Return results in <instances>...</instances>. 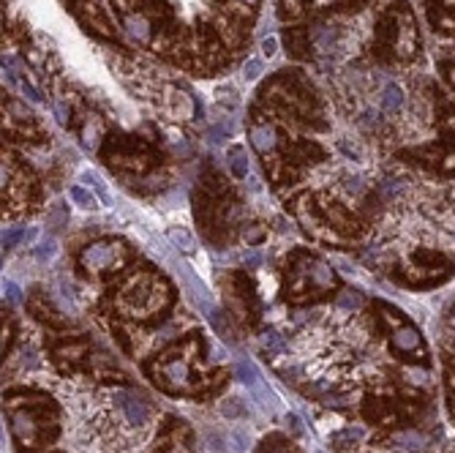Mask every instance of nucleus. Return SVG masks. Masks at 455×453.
<instances>
[{
  "label": "nucleus",
  "mask_w": 455,
  "mask_h": 453,
  "mask_svg": "<svg viewBox=\"0 0 455 453\" xmlns=\"http://www.w3.org/2000/svg\"><path fill=\"white\" fill-rule=\"evenodd\" d=\"M6 415L11 423V434L19 448H41L58 434V410L52 399L41 393H17L6 396Z\"/></svg>",
  "instance_id": "obj_1"
},
{
  "label": "nucleus",
  "mask_w": 455,
  "mask_h": 453,
  "mask_svg": "<svg viewBox=\"0 0 455 453\" xmlns=\"http://www.w3.org/2000/svg\"><path fill=\"white\" fill-rule=\"evenodd\" d=\"M118 303H120V309H123L126 317L147 320V317L161 314L163 309H169L172 292H169V287L163 284L161 279L147 276V273H136V276H131L129 282L120 287Z\"/></svg>",
  "instance_id": "obj_2"
},
{
  "label": "nucleus",
  "mask_w": 455,
  "mask_h": 453,
  "mask_svg": "<svg viewBox=\"0 0 455 453\" xmlns=\"http://www.w3.org/2000/svg\"><path fill=\"white\" fill-rule=\"evenodd\" d=\"M379 309V325L390 341L392 353L406 360V363H423L428 366V347H425L423 333L412 325V320L404 317V312H398L390 303H376Z\"/></svg>",
  "instance_id": "obj_3"
},
{
  "label": "nucleus",
  "mask_w": 455,
  "mask_h": 453,
  "mask_svg": "<svg viewBox=\"0 0 455 453\" xmlns=\"http://www.w3.org/2000/svg\"><path fill=\"white\" fill-rule=\"evenodd\" d=\"M199 353V341L191 339L189 341V353L186 355H161L147 371L153 377V383L159 388L169 390V393H199L205 388V383L196 380L194 371V355Z\"/></svg>",
  "instance_id": "obj_4"
},
{
  "label": "nucleus",
  "mask_w": 455,
  "mask_h": 453,
  "mask_svg": "<svg viewBox=\"0 0 455 453\" xmlns=\"http://www.w3.org/2000/svg\"><path fill=\"white\" fill-rule=\"evenodd\" d=\"M289 279H292V290H287V298L292 303H303L308 298H322L335 290V284H338L330 265L311 254H294Z\"/></svg>",
  "instance_id": "obj_5"
},
{
  "label": "nucleus",
  "mask_w": 455,
  "mask_h": 453,
  "mask_svg": "<svg viewBox=\"0 0 455 453\" xmlns=\"http://www.w3.org/2000/svg\"><path fill=\"white\" fill-rule=\"evenodd\" d=\"M129 254V249L120 240H96L88 249H82L79 254V265L90 273H101V270H115V265H120Z\"/></svg>",
  "instance_id": "obj_6"
},
{
  "label": "nucleus",
  "mask_w": 455,
  "mask_h": 453,
  "mask_svg": "<svg viewBox=\"0 0 455 453\" xmlns=\"http://www.w3.org/2000/svg\"><path fill=\"white\" fill-rule=\"evenodd\" d=\"M115 399V407L120 410L123 421L131 423V426H147L153 421V404L147 401V396H142L139 390H129V388H120L112 393Z\"/></svg>",
  "instance_id": "obj_7"
},
{
  "label": "nucleus",
  "mask_w": 455,
  "mask_h": 453,
  "mask_svg": "<svg viewBox=\"0 0 455 453\" xmlns=\"http://www.w3.org/2000/svg\"><path fill=\"white\" fill-rule=\"evenodd\" d=\"M180 434H186V426H183V421H175L172 418V426H166L161 431V440H159L156 453H191L189 440L186 437L180 440Z\"/></svg>",
  "instance_id": "obj_8"
},
{
  "label": "nucleus",
  "mask_w": 455,
  "mask_h": 453,
  "mask_svg": "<svg viewBox=\"0 0 455 453\" xmlns=\"http://www.w3.org/2000/svg\"><path fill=\"white\" fill-rule=\"evenodd\" d=\"M248 137H251V145L260 151L262 156H267V153L276 151V145H278V131L273 129V126H267V123L251 126V129H248Z\"/></svg>",
  "instance_id": "obj_9"
},
{
  "label": "nucleus",
  "mask_w": 455,
  "mask_h": 453,
  "mask_svg": "<svg viewBox=\"0 0 455 453\" xmlns=\"http://www.w3.org/2000/svg\"><path fill=\"white\" fill-rule=\"evenodd\" d=\"M379 104H382V109H385V112H390V115H398V112L404 109V104H406L404 88H401L398 82H390V85H385V91H382V96H379Z\"/></svg>",
  "instance_id": "obj_10"
},
{
  "label": "nucleus",
  "mask_w": 455,
  "mask_h": 453,
  "mask_svg": "<svg viewBox=\"0 0 455 453\" xmlns=\"http://www.w3.org/2000/svg\"><path fill=\"white\" fill-rule=\"evenodd\" d=\"M227 167H229V172H232V178L243 181V178L248 175V153H246V148L232 145L227 151Z\"/></svg>",
  "instance_id": "obj_11"
},
{
  "label": "nucleus",
  "mask_w": 455,
  "mask_h": 453,
  "mask_svg": "<svg viewBox=\"0 0 455 453\" xmlns=\"http://www.w3.org/2000/svg\"><path fill=\"white\" fill-rule=\"evenodd\" d=\"M126 28H129V33L136 38V41H147L150 38V31H153V22L145 17V14H129L126 17Z\"/></svg>",
  "instance_id": "obj_12"
},
{
  "label": "nucleus",
  "mask_w": 455,
  "mask_h": 453,
  "mask_svg": "<svg viewBox=\"0 0 455 453\" xmlns=\"http://www.w3.org/2000/svg\"><path fill=\"white\" fill-rule=\"evenodd\" d=\"M360 440H362V431L355 429V426H346V429H341V431L333 434V445H335L338 451H344V448H355Z\"/></svg>",
  "instance_id": "obj_13"
},
{
  "label": "nucleus",
  "mask_w": 455,
  "mask_h": 453,
  "mask_svg": "<svg viewBox=\"0 0 455 453\" xmlns=\"http://www.w3.org/2000/svg\"><path fill=\"white\" fill-rule=\"evenodd\" d=\"M257 453H297V451L292 448L289 440H284L281 434H273V437H267V440L262 443Z\"/></svg>",
  "instance_id": "obj_14"
},
{
  "label": "nucleus",
  "mask_w": 455,
  "mask_h": 453,
  "mask_svg": "<svg viewBox=\"0 0 455 453\" xmlns=\"http://www.w3.org/2000/svg\"><path fill=\"white\" fill-rule=\"evenodd\" d=\"M335 306L338 309H344V312H358L360 306H362V295H360L358 290H344L338 292V298H335Z\"/></svg>",
  "instance_id": "obj_15"
},
{
  "label": "nucleus",
  "mask_w": 455,
  "mask_h": 453,
  "mask_svg": "<svg viewBox=\"0 0 455 453\" xmlns=\"http://www.w3.org/2000/svg\"><path fill=\"white\" fill-rule=\"evenodd\" d=\"M169 240L175 246H180L183 252H194V238H191V232L186 227H172L169 229Z\"/></svg>",
  "instance_id": "obj_16"
},
{
  "label": "nucleus",
  "mask_w": 455,
  "mask_h": 453,
  "mask_svg": "<svg viewBox=\"0 0 455 453\" xmlns=\"http://www.w3.org/2000/svg\"><path fill=\"white\" fill-rule=\"evenodd\" d=\"M68 197H71V199H74L79 208H85V210H90V208H96V205H98L96 197L90 194L88 189H82V186H71V189H68Z\"/></svg>",
  "instance_id": "obj_17"
},
{
  "label": "nucleus",
  "mask_w": 455,
  "mask_h": 453,
  "mask_svg": "<svg viewBox=\"0 0 455 453\" xmlns=\"http://www.w3.org/2000/svg\"><path fill=\"white\" fill-rule=\"evenodd\" d=\"M55 252H58V240L49 238V240H41V243L33 249V257L38 259V262H47V259L55 257Z\"/></svg>",
  "instance_id": "obj_18"
},
{
  "label": "nucleus",
  "mask_w": 455,
  "mask_h": 453,
  "mask_svg": "<svg viewBox=\"0 0 455 453\" xmlns=\"http://www.w3.org/2000/svg\"><path fill=\"white\" fill-rule=\"evenodd\" d=\"M82 181H85V183H88V186H90V189H93V192H96V194L101 197V199H104L106 205L112 202V199H109V194H106V189H104V183H101V178H98V175H93V172H82Z\"/></svg>",
  "instance_id": "obj_19"
},
{
  "label": "nucleus",
  "mask_w": 455,
  "mask_h": 453,
  "mask_svg": "<svg viewBox=\"0 0 455 453\" xmlns=\"http://www.w3.org/2000/svg\"><path fill=\"white\" fill-rule=\"evenodd\" d=\"M22 238H25V229H19V227H8V229L3 232V249L11 252Z\"/></svg>",
  "instance_id": "obj_20"
},
{
  "label": "nucleus",
  "mask_w": 455,
  "mask_h": 453,
  "mask_svg": "<svg viewBox=\"0 0 455 453\" xmlns=\"http://www.w3.org/2000/svg\"><path fill=\"white\" fill-rule=\"evenodd\" d=\"M281 347H284V339H281L276 330H270V333H264V336H262V350H264V353H270V355H273V353H278Z\"/></svg>",
  "instance_id": "obj_21"
},
{
  "label": "nucleus",
  "mask_w": 455,
  "mask_h": 453,
  "mask_svg": "<svg viewBox=\"0 0 455 453\" xmlns=\"http://www.w3.org/2000/svg\"><path fill=\"white\" fill-rule=\"evenodd\" d=\"M287 44H289V52H294V55H303V52H305L303 31H289V33H287Z\"/></svg>",
  "instance_id": "obj_22"
},
{
  "label": "nucleus",
  "mask_w": 455,
  "mask_h": 453,
  "mask_svg": "<svg viewBox=\"0 0 455 453\" xmlns=\"http://www.w3.org/2000/svg\"><path fill=\"white\" fill-rule=\"evenodd\" d=\"M262 74V61L260 58H251V61H246L243 66V77H246V82H254V79H260Z\"/></svg>",
  "instance_id": "obj_23"
},
{
  "label": "nucleus",
  "mask_w": 455,
  "mask_h": 453,
  "mask_svg": "<svg viewBox=\"0 0 455 453\" xmlns=\"http://www.w3.org/2000/svg\"><path fill=\"white\" fill-rule=\"evenodd\" d=\"M68 222V210H65V205H52V210H49V227H63Z\"/></svg>",
  "instance_id": "obj_24"
},
{
  "label": "nucleus",
  "mask_w": 455,
  "mask_h": 453,
  "mask_svg": "<svg viewBox=\"0 0 455 453\" xmlns=\"http://www.w3.org/2000/svg\"><path fill=\"white\" fill-rule=\"evenodd\" d=\"M262 55H267V58H276L278 55V38L276 36L262 38Z\"/></svg>",
  "instance_id": "obj_25"
},
{
  "label": "nucleus",
  "mask_w": 455,
  "mask_h": 453,
  "mask_svg": "<svg viewBox=\"0 0 455 453\" xmlns=\"http://www.w3.org/2000/svg\"><path fill=\"white\" fill-rule=\"evenodd\" d=\"M11 341H14V330H11V317H3V355L8 353Z\"/></svg>",
  "instance_id": "obj_26"
},
{
  "label": "nucleus",
  "mask_w": 455,
  "mask_h": 453,
  "mask_svg": "<svg viewBox=\"0 0 455 453\" xmlns=\"http://www.w3.org/2000/svg\"><path fill=\"white\" fill-rule=\"evenodd\" d=\"M221 413L227 415V418H237L243 410H240V404H237V399H229V401H224L221 404Z\"/></svg>",
  "instance_id": "obj_27"
},
{
  "label": "nucleus",
  "mask_w": 455,
  "mask_h": 453,
  "mask_svg": "<svg viewBox=\"0 0 455 453\" xmlns=\"http://www.w3.org/2000/svg\"><path fill=\"white\" fill-rule=\"evenodd\" d=\"M22 93L31 98V101H35V104H41V93H38V91L33 88L31 82H22Z\"/></svg>",
  "instance_id": "obj_28"
},
{
  "label": "nucleus",
  "mask_w": 455,
  "mask_h": 453,
  "mask_svg": "<svg viewBox=\"0 0 455 453\" xmlns=\"http://www.w3.org/2000/svg\"><path fill=\"white\" fill-rule=\"evenodd\" d=\"M3 290H6V295H8V300H19V290H17V284H14V282H6V284H3Z\"/></svg>",
  "instance_id": "obj_29"
},
{
  "label": "nucleus",
  "mask_w": 455,
  "mask_h": 453,
  "mask_svg": "<svg viewBox=\"0 0 455 453\" xmlns=\"http://www.w3.org/2000/svg\"><path fill=\"white\" fill-rule=\"evenodd\" d=\"M35 235H38V232H35V229H28V232H25V238H22V240H25V243H28V240H35Z\"/></svg>",
  "instance_id": "obj_30"
},
{
  "label": "nucleus",
  "mask_w": 455,
  "mask_h": 453,
  "mask_svg": "<svg viewBox=\"0 0 455 453\" xmlns=\"http://www.w3.org/2000/svg\"><path fill=\"white\" fill-rule=\"evenodd\" d=\"M240 3H246V6H257L260 0H240Z\"/></svg>",
  "instance_id": "obj_31"
},
{
  "label": "nucleus",
  "mask_w": 455,
  "mask_h": 453,
  "mask_svg": "<svg viewBox=\"0 0 455 453\" xmlns=\"http://www.w3.org/2000/svg\"><path fill=\"white\" fill-rule=\"evenodd\" d=\"M450 325H455V306L450 309Z\"/></svg>",
  "instance_id": "obj_32"
}]
</instances>
